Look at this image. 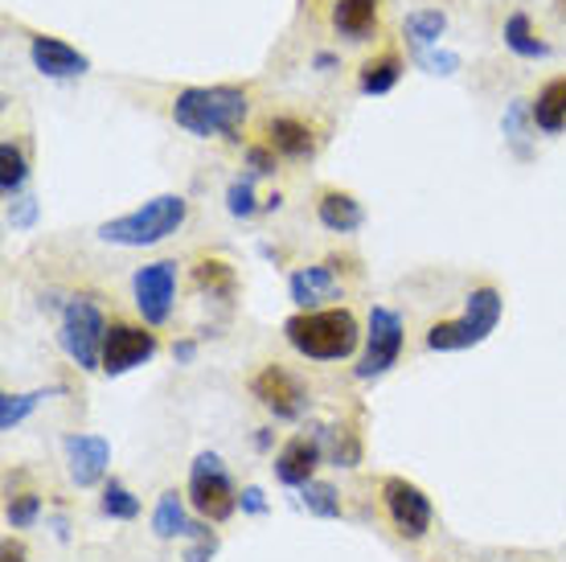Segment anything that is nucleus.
Returning <instances> with one entry per match:
<instances>
[{
	"mask_svg": "<svg viewBox=\"0 0 566 562\" xmlns=\"http://www.w3.org/2000/svg\"><path fill=\"white\" fill-rule=\"evenodd\" d=\"M382 506H386V513H390V521H395V530L407 538V542L427 538L431 521H436V506H431V497H427V492L407 477H386L382 480Z\"/></svg>",
	"mask_w": 566,
	"mask_h": 562,
	"instance_id": "1a4fd4ad",
	"label": "nucleus"
},
{
	"mask_svg": "<svg viewBox=\"0 0 566 562\" xmlns=\"http://www.w3.org/2000/svg\"><path fill=\"white\" fill-rule=\"evenodd\" d=\"M177 280L181 271L172 259H156V263H144L136 275H132V300H136V312L148 329H160L169 324L172 304H177Z\"/></svg>",
	"mask_w": 566,
	"mask_h": 562,
	"instance_id": "6e6552de",
	"label": "nucleus"
},
{
	"mask_svg": "<svg viewBox=\"0 0 566 562\" xmlns=\"http://www.w3.org/2000/svg\"><path fill=\"white\" fill-rule=\"evenodd\" d=\"M185 497H189V509H193L201 521L222 525L227 518H234L242 492L234 489V480H230L222 456H218V451H201L198 460H193V468H189V489H185Z\"/></svg>",
	"mask_w": 566,
	"mask_h": 562,
	"instance_id": "423d86ee",
	"label": "nucleus"
},
{
	"mask_svg": "<svg viewBox=\"0 0 566 562\" xmlns=\"http://www.w3.org/2000/svg\"><path fill=\"white\" fill-rule=\"evenodd\" d=\"M185 218H189V201L181 194H156L136 210L107 218L95 235L112 247H156V242L172 239L185 226Z\"/></svg>",
	"mask_w": 566,
	"mask_h": 562,
	"instance_id": "7ed1b4c3",
	"label": "nucleus"
},
{
	"mask_svg": "<svg viewBox=\"0 0 566 562\" xmlns=\"http://www.w3.org/2000/svg\"><path fill=\"white\" fill-rule=\"evenodd\" d=\"M25 185H29L25 153H21L17 140H4L0 144V194H4V201H17V197H25Z\"/></svg>",
	"mask_w": 566,
	"mask_h": 562,
	"instance_id": "b1692460",
	"label": "nucleus"
},
{
	"mask_svg": "<svg viewBox=\"0 0 566 562\" xmlns=\"http://www.w3.org/2000/svg\"><path fill=\"white\" fill-rule=\"evenodd\" d=\"M62 451H66V472L78 489H95L107 468H112V439L103 436H66L62 439Z\"/></svg>",
	"mask_w": 566,
	"mask_h": 562,
	"instance_id": "4468645a",
	"label": "nucleus"
},
{
	"mask_svg": "<svg viewBox=\"0 0 566 562\" xmlns=\"http://www.w3.org/2000/svg\"><path fill=\"white\" fill-rule=\"evenodd\" d=\"M501 312H505V300L496 292L493 283H484V288H472L464 295V312L452 316V321H436L427 329V350L431 353H460V350H472V345H481L496 333V324H501Z\"/></svg>",
	"mask_w": 566,
	"mask_h": 562,
	"instance_id": "20e7f679",
	"label": "nucleus"
},
{
	"mask_svg": "<svg viewBox=\"0 0 566 562\" xmlns=\"http://www.w3.org/2000/svg\"><path fill=\"white\" fill-rule=\"evenodd\" d=\"M402 58L395 50H386V54H374L361 62V71H357V86H361V95H390L402 79Z\"/></svg>",
	"mask_w": 566,
	"mask_h": 562,
	"instance_id": "4be33fe9",
	"label": "nucleus"
},
{
	"mask_svg": "<svg viewBox=\"0 0 566 562\" xmlns=\"http://www.w3.org/2000/svg\"><path fill=\"white\" fill-rule=\"evenodd\" d=\"M321 456H325V451H321V439L292 436L280 448V456H275V477H280V485H287V489L312 485V480H316V468H321Z\"/></svg>",
	"mask_w": 566,
	"mask_h": 562,
	"instance_id": "2eb2a0df",
	"label": "nucleus"
},
{
	"mask_svg": "<svg viewBox=\"0 0 566 562\" xmlns=\"http://www.w3.org/2000/svg\"><path fill=\"white\" fill-rule=\"evenodd\" d=\"M103 518H112V521H136L140 518V497L124 485V480H107L103 485Z\"/></svg>",
	"mask_w": 566,
	"mask_h": 562,
	"instance_id": "a878e982",
	"label": "nucleus"
},
{
	"mask_svg": "<svg viewBox=\"0 0 566 562\" xmlns=\"http://www.w3.org/2000/svg\"><path fill=\"white\" fill-rule=\"evenodd\" d=\"M38 518H42V497L38 492H17L13 501H9V509H4V521L13 530H29Z\"/></svg>",
	"mask_w": 566,
	"mask_h": 562,
	"instance_id": "c756f323",
	"label": "nucleus"
},
{
	"mask_svg": "<svg viewBox=\"0 0 566 562\" xmlns=\"http://www.w3.org/2000/svg\"><path fill=\"white\" fill-rule=\"evenodd\" d=\"M193 283H198L201 292L218 295V300H230L234 288H239V275H234L227 259H201L198 268H193Z\"/></svg>",
	"mask_w": 566,
	"mask_h": 562,
	"instance_id": "393cba45",
	"label": "nucleus"
},
{
	"mask_svg": "<svg viewBox=\"0 0 566 562\" xmlns=\"http://www.w3.org/2000/svg\"><path fill=\"white\" fill-rule=\"evenodd\" d=\"M287 295L300 312H321V309H337V300L345 295V283L337 275V263H308V268H296L287 275Z\"/></svg>",
	"mask_w": 566,
	"mask_h": 562,
	"instance_id": "f8f14e48",
	"label": "nucleus"
},
{
	"mask_svg": "<svg viewBox=\"0 0 566 562\" xmlns=\"http://www.w3.org/2000/svg\"><path fill=\"white\" fill-rule=\"evenodd\" d=\"M402 341H407V324L395 309L374 304L366 321V337H361V357H357V382H378L382 374L398 366L402 357Z\"/></svg>",
	"mask_w": 566,
	"mask_h": 562,
	"instance_id": "0eeeda50",
	"label": "nucleus"
},
{
	"mask_svg": "<svg viewBox=\"0 0 566 562\" xmlns=\"http://www.w3.org/2000/svg\"><path fill=\"white\" fill-rule=\"evenodd\" d=\"M198 530H201V521H189V513H185V497L177 489H169L160 501H156V513H153L156 538H193Z\"/></svg>",
	"mask_w": 566,
	"mask_h": 562,
	"instance_id": "5701e85b",
	"label": "nucleus"
},
{
	"mask_svg": "<svg viewBox=\"0 0 566 562\" xmlns=\"http://www.w3.org/2000/svg\"><path fill=\"white\" fill-rule=\"evenodd\" d=\"M4 562H29L25 550L17 547V542H4Z\"/></svg>",
	"mask_w": 566,
	"mask_h": 562,
	"instance_id": "c9c22d12",
	"label": "nucleus"
},
{
	"mask_svg": "<svg viewBox=\"0 0 566 562\" xmlns=\"http://www.w3.org/2000/svg\"><path fill=\"white\" fill-rule=\"evenodd\" d=\"M415 66H423L427 74H455L460 71V54H452V50H423V54H411Z\"/></svg>",
	"mask_w": 566,
	"mask_h": 562,
	"instance_id": "7c9ffc66",
	"label": "nucleus"
},
{
	"mask_svg": "<svg viewBox=\"0 0 566 562\" xmlns=\"http://www.w3.org/2000/svg\"><path fill=\"white\" fill-rule=\"evenodd\" d=\"M172 124L198 140H239L242 124L251 115V91L234 83L185 86L172 95Z\"/></svg>",
	"mask_w": 566,
	"mask_h": 562,
	"instance_id": "f257e3e1",
	"label": "nucleus"
},
{
	"mask_svg": "<svg viewBox=\"0 0 566 562\" xmlns=\"http://www.w3.org/2000/svg\"><path fill=\"white\" fill-rule=\"evenodd\" d=\"M275 160H280V156L271 153L268 144H251V148H247V173H251V177H268V173H275Z\"/></svg>",
	"mask_w": 566,
	"mask_h": 562,
	"instance_id": "2f4dec72",
	"label": "nucleus"
},
{
	"mask_svg": "<svg viewBox=\"0 0 566 562\" xmlns=\"http://www.w3.org/2000/svg\"><path fill=\"white\" fill-rule=\"evenodd\" d=\"M501 42H505L510 54L525 58V62L551 58V42L534 29V17L525 13V9H513V13L505 17V25H501Z\"/></svg>",
	"mask_w": 566,
	"mask_h": 562,
	"instance_id": "412c9836",
	"label": "nucleus"
},
{
	"mask_svg": "<svg viewBox=\"0 0 566 562\" xmlns=\"http://www.w3.org/2000/svg\"><path fill=\"white\" fill-rule=\"evenodd\" d=\"M160 350V341L148 324H124L115 321L107 329V345H103V374L107 378H119V374H132L136 366H148Z\"/></svg>",
	"mask_w": 566,
	"mask_h": 562,
	"instance_id": "9d476101",
	"label": "nucleus"
},
{
	"mask_svg": "<svg viewBox=\"0 0 566 562\" xmlns=\"http://www.w3.org/2000/svg\"><path fill=\"white\" fill-rule=\"evenodd\" d=\"M107 316L91 295H74L62 304L57 321V345L78 370H103V345H107Z\"/></svg>",
	"mask_w": 566,
	"mask_h": 562,
	"instance_id": "39448f33",
	"label": "nucleus"
},
{
	"mask_svg": "<svg viewBox=\"0 0 566 562\" xmlns=\"http://www.w3.org/2000/svg\"><path fill=\"white\" fill-rule=\"evenodd\" d=\"M287 345L308 357V362H345L361 345V324L349 309H321V312H296L283 321Z\"/></svg>",
	"mask_w": 566,
	"mask_h": 562,
	"instance_id": "f03ea898",
	"label": "nucleus"
},
{
	"mask_svg": "<svg viewBox=\"0 0 566 562\" xmlns=\"http://www.w3.org/2000/svg\"><path fill=\"white\" fill-rule=\"evenodd\" d=\"M54 391H29V394H4L0 398V431H13L17 423H25L33 410L42 407V398H50Z\"/></svg>",
	"mask_w": 566,
	"mask_h": 562,
	"instance_id": "bb28decb",
	"label": "nucleus"
},
{
	"mask_svg": "<svg viewBox=\"0 0 566 562\" xmlns=\"http://www.w3.org/2000/svg\"><path fill=\"white\" fill-rule=\"evenodd\" d=\"M316 218L333 235H354L366 222V206L354 194H345V189H321V197H316Z\"/></svg>",
	"mask_w": 566,
	"mask_h": 562,
	"instance_id": "a211bd4d",
	"label": "nucleus"
},
{
	"mask_svg": "<svg viewBox=\"0 0 566 562\" xmlns=\"http://www.w3.org/2000/svg\"><path fill=\"white\" fill-rule=\"evenodd\" d=\"M263 144H268L275 156H287V160H308L316 153V132L312 124L296 119V115H271L263 124Z\"/></svg>",
	"mask_w": 566,
	"mask_h": 562,
	"instance_id": "dca6fc26",
	"label": "nucleus"
},
{
	"mask_svg": "<svg viewBox=\"0 0 566 562\" xmlns=\"http://www.w3.org/2000/svg\"><path fill=\"white\" fill-rule=\"evenodd\" d=\"M242 513H251V518H259V513H268V497H263V489H255V485H247L239 497Z\"/></svg>",
	"mask_w": 566,
	"mask_h": 562,
	"instance_id": "72a5a7b5",
	"label": "nucleus"
},
{
	"mask_svg": "<svg viewBox=\"0 0 566 562\" xmlns=\"http://www.w3.org/2000/svg\"><path fill=\"white\" fill-rule=\"evenodd\" d=\"M251 394H255L259 403L275 415V419L283 423H296L304 410H308V391H304V382L296 378V374H287L283 366H263L251 378Z\"/></svg>",
	"mask_w": 566,
	"mask_h": 562,
	"instance_id": "9b49d317",
	"label": "nucleus"
},
{
	"mask_svg": "<svg viewBox=\"0 0 566 562\" xmlns=\"http://www.w3.org/2000/svg\"><path fill=\"white\" fill-rule=\"evenodd\" d=\"M29 62L42 79H83L91 71V58L54 33H29Z\"/></svg>",
	"mask_w": 566,
	"mask_h": 562,
	"instance_id": "ddd939ff",
	"label": "nucleus"
},
{
	"mask_svg": "<svg viewBox=\"0 0 566 562\" xmlns=\"http://www.w3.org/2000/svg\"><path fill=\"white\" fill-rule=\"evenodd\" d=\"M213 554H218V534L201 525L198 534H193V547L185 550V562H210Z\"/></svg>",
	"mask_w": 566,
	"mask_h": 562,
	"instance_id": "473e14b6",
	"label": "nucleus"
},
{
	"mask_svg": "<svg viewBox=\"0 0 566 562\" xmlns=\"http://www.w3.org/2000/svg\"><path fill=\"white\" fill-rule=\"evenodd\" d=\"M304 506H308V513H316V518H340V497L325 480L304 485Z\"/></svg>",
	"mask_w": 566,
	"mask_h": 562,
	"instance_id": "cd10ccee",
	"label": "nucleus"
},
{
	"mask_svg": "<svg viewBox=\"0 0 566 562\" xmlns=\"http://www.w3.org/2000/svg\"><path fill=\"white\" fill-rule=\"evenodd\" d=\"M382 0H333V33L345 42H369V33H378Z\"/></svg>",
	"mask_w": 566,
	"mask_h": 562,
	"instance_id": "f3484780",
	"label": "nucleus"
},
{
	"mask_svg": "<svg viewBox=\"0 0 566 562\" xmlns=\"http://www.w3.org/2000/svg\"><path fill=\"white\" fill-rule=\"evenodd\" d=\"M530 119H534V132H542V136H563L566 132V74L563 79H551L538 95L530 98Z\"/></svg>",
	"mask_w": 566,
	"mask_h": 562,
	"instance_id": "6ab92c4d",
	"label": "nucleus"
},
{
	"mask_svg": "<svg viewBox=\"0 0 566 562\" xmlns=\"http://www.w3.org/2000/svg\"><path fill=\"white\" fill-rule=\"evenodd\" d=\"M443 38H448V13H443V9H436V4L411 9V13L402 17V42L411 45V54L436 50Z\"/></svg>",
	"mask_w": 566,
	"mask_h": 562,
	"instance_id": "aec40b11",
	"label": "nucleus"
},
{
	"mask_svg": "<svg viewBox=\"0 0 566 562\" xmlns=\"http://www.w3.org/2000/svg\"><path fill=\"white\" fill-rule=\"evenodd\" d=\"M227 210L234 214V218H251V214L259 210V206H255V177H251V173H242V177H234V181H230Z\"/></svg>",
	"mask_w": 566,
	"mask_h": 562,
	"instance_id": "c85d7f7f",
	"label": "nucleus"
},
{
	"mask_svg": "<svg viewBox=\"0 0 566 562\" xmlns=\"http://www.w3.org/2000/svg\"><path fill=\"white\" fill-rule=\"evenodd\" d=\"M172 357H177V366H189V362L198 357V345H193V341H177V345H172Z\"/></svg>",
	"mask_w": 566,
	"mask_h": 562,
	"instance_id": "f704fd0d",
	"label": "nucleus"
}]
</instances>
